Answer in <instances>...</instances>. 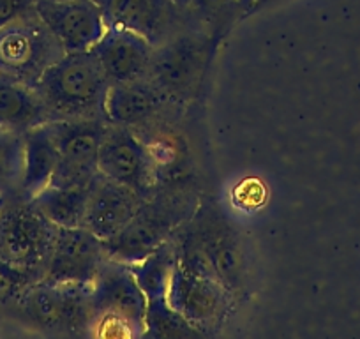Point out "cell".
<instances>
[{
  "mask_svg": "<svg viewBox=\"0 0 360 339\" xmlns=\"http://www.w3.org/2000/svg\"><path fill=\"white\" fill-rule=\"evenodd\" d=\"M184 110L173 105L150 78L112 85L106 99V117L112 124L145 134L162 126H173Z\"/></svg>",
  "mask_w": 360,
  "mask_h": 339,
  "instance_id": "11",
  "label": "cell"
},
{
  "mask_svg": "<svg viewBox=\"0 0 360 339\" xmlns=\"http://www.w3.org/2000/svg\"><path fill=\"white\" fill-rule=\"evenodd\" d=\"M106 27H119L140 34L154 46H161L179 32L193 27L176 0H96Z\"/></svg>",
  "mask_w": 360,
  "mask_h": 339,
  "instance_id": "12",
  "label": "cell"
},
{
  "mask_svg": "<svg viewBox=\"0 0 360 339\" xmlns=\"http://www.w3.org/2000/svg\"><path fill=\"white\" fill-rule=\"evenodd\" d=\"M57 231L32 200L15 196L0 212V260L43 276Z\"/></svg>",
  "mask_w": 360,
  "mask_h": 339,
  "instance_id": "7",
  "label": "cell"
},
{
  "mask_svg": "<svg viewBox=\"0 0 360 339\" xmlns=\"http://www.w3.org/2000/svg\"><path fill=\"white\" fill-rule=\"evenodd\" d=\"M105 260L103 241L86 228H58L43 279L68 285H92Z\"/></svg>",
  "mask_w": 360,
  "mask_h": 339,
  "instance_id": "15",
  "label": "cell"
},
{
  "mask_svg": "<svg viewBox=\"0 0 360 339\" xmlns=\"http://www.w3.org/2000/svg\"><path fill=\"white\" fill-rule=\"evenodd\" d=\"M64 48L34 15L0 29V75L36 87L41 76L64 55Z\"/></svg>",
  "mask_w": 360,
  "mask_h": 339,
  "instance_id": "8",
  "label": "cell"
},
{
  "mask_svg": "<svg viewBox=\"0 0 360 339\" xmlns=\"http://www.w3.org/2000/svg\"><path fill=\"white\" fill-rule=\"evenodd\" d=\"M173 262H175V244H173L172 237L166 244L159 245L155 251L147 255L143 260L129 265L147 300L166 297Z\"/></svg>",
  "mask_w": 360,
  "mask_h": 339,
  "instance_id": "21",
  "label": "cell"
},
{
  "mask_svg": "<svg viewBox=\"0 0 360 339\" xmlns=\"http://www.w3.org/2000/svg\"><path fill=\"white\" fill-rule=\"evenodd\" d=\"M58 165V151L50 122L23 134V168L18 196L32 200L53 179Z\"/></svg>",
  "mask_w": 360,
  "mask_h": 339,
  "instance_id": "18",
  "label": "cell"
},
{
  "mask_svg": "<svg viewBox=\"0 0 360 339\" xmlns=\"http://www.w3.org/2000/svg\"><path fill=\"white\" fill-rule=\"evenodd\" d=\"M36 15V0H0V29Z\"/></svg>",
  "mask_w": 360,
  "mask_h": 339,
  "instance_id": "26",
  "label": "cell"
},
{
  "mask_svg": "<svg viewBox=\"0 0 360 339\" xmlns=\"http://www.w3.org/2000/svg\"><path fill=\"white\" fill-rule=\"evenodd\" d=\"M184 9L189 23L223 37L224 29L233 23L237 0H176Z\"/></svg>",
  "mask_w": 360,
  "mask_h": 339,
  "instance_id": "23",
  "label": "cell"
},
{
  "mask_svg": "<svg viewBox=\"0 0 360 339\" xmlns=\"http://www.w3.org/2000/svg\"><path fill=\"white\" fill-rule=\"evenodd\" d=\"M41 279L39 272L0 260V314L6 316L25 290Z\"/></svg>",
  "mask_w": 360,
  "mask_h": 339,
  "instance_id": "24",
  "label": "cell"
},
{
  "mask_svg": "<svg viewBox=\"0 0 360 339\" xmlns=\"http://www.w3.org/2000/svg\"><path fill=\"white\" fill-rule=\"evenodd\" d=\"M110 82L92 50L64 53L36 83L51 122L106 119Z\"/></svg>",
  "mask_w": 360,
  "mask_h": 339,
  "instance_id": "2",
  "label": "cell"
},
{
  "mask_svg": "<svg viewBox=\"0 0 360 339\" xmlns=\"http://www.w3.org/2000/svg\"><path fill=\"white\" fill-rule=\"evenodd\" d=\"M279 2L283 0H237L233 8V23L251 18L272 6H278Z\"/></svg>",
  "mask_w": 360,
  "mask_h": 339,
  "instance_id": "27",
  "label": "cell"
},
{
  "mask_svg": "<svg viewBox=\"0 0 360 339\" xmlns=\"http://www.w3.org/2000/svg\"><path fill=\"white\" fill-rule=\"evenodd\" d=\"M23 168V134L0 127V184L18 195Z\"/></svg>",
  "mask_w": 360,
  "mask_h": 339,
  "instance_id": "25",
  "label": "cell"
},
{
  "mask_svg": "<svg viewBox=\"0 0 360 339\" xmlns=\"http://www.w3.org/2000/svg\"><path fill=\"white\" fill-rule=\"evenodd\" d=\"M99 174L143 198H150L159 188L158 162L147 141L131 127L112 122L99 148Z\"/></svg>",
  "mask_w": 360,
  "mask_h": 339,
  "instance_id": "10",
  "label": "cell"
},
{
  "mask_svg": "<svg viewBox=\"0 0 360 339\" xmlns=\"http://www.w3.org/2000/svg\"><path fill=\"white\" fill-rule=\"evenodd\" d=\"M221 36L200 27H188L161 46H155L148 78L186 112L196 98Z\"/></svg>",
  "mask_w": 360,
  "mask_h": 339,
  "instance_id": "6",
  "label": "cell"
},
{
  "mask_svg": "<svg viewBox=\"0 0 360 339\" xmlns=\"http://www.w3.org/2000/svg\"><path fill=\"white\" fill-rule=\"evenodd\" d=\"M200 203L202 193L191 181L165 182L115 237L103 242L106 258L127 265L143 260L195 216Z\"/></svg>",
  "mask_w": 360,
  "mask_h": 339,
  "instance_id": "1",
  "label": "cell"
},
{
  "mask_svg": "<svg viewBox=\"0 0 360 339\" xmlns=\"http://www.w3.org/2000/svg\"><path fill=\"white\" fill-rule=\"evenodd\" d=\"M58 165L50 184L86 188L99 175V148L110 127L106 119H71L50 122Z\"/></svg>",
  "mask_w": 360,
  "mask_h": 339,
  "instance_id": "9",
  "label": "cell"
},
{
  "mask_svg": "<svg viewBox=\"0 0 360 339\" xmlns=\"http://www.w3.org/2000/svg\"><path fill=\"white\" fill-rule=\"evenodd\" d=\"M203 335L202 331L186 320L176 309L169 306L168 299L147 300L145 313V338H195Z\"/></svg>",
  "mask_w": 360,
  "mask_h": 339,
  "instance_id": "22",
  "label": "cell"
},
{
  "mask_svg": "<svg viewBox=\"0 0 360 339\" xmlns=\"http://www.w3.org/2000/svg\"><path fill=\"white\" fill-rule=\"evenodd\" d=\"M48 122H51L50 113L36 87L0 75V127L25 134Z\"/></svg>",
  "mask_w": 360,
  "mask_h": 339,
  "instance_id": "19",
  "label": "cell"
},
{
  "mask_svg": "<svg viewBox=\"0 0 360 339\" xmlns=\"http://www.w3.org/2000/svg\"><path fill=\"white\" fill-rule=\"evenodd\" d=\"M145 200L127 186L99 174L90 184L83 228L103 242L108 241L136 216Z\"/></svg>",
  "mask_w": 360,
  "mask_h": 339,
  "instance_id": "16",
  "label": "cell"
},
{
  "mask_svg": "<svg viewBox=\"0 0 360 339\" xmlns=\"http://www.w3.org/2000/svg\"><path fill=\"white\" fill-rule=\"evenodd\" d=\"M36 15L65 53L92 50L106 32L105 16L96 0H36Z\"/></svg>",
  "mask_w": 360,
  "mask_h": 339,
  "instance_id": "14",
  "label": "cell"
},
{
  "mask_svg": "<svg viewBox=\"0 0 360 339\" xmlns=\"http://www.w3.org/2000/svg\"><path fill=\"white\" fill-rule=\"evenodd\" d=\"M173 244L175 262L166 299L173 309L191 321L203 335H212L223 327L233 309V297L217 281L193 245L180 237L179 231L173 235Z\"/></svg>",
  "mask_w": 360,
  "mask_h": 339,
  "instance_id": "3",
  "label": "cell"
},
{
  "mask_svg": "<svg viewBox=\"0 0 360 339\" xmlns=\"http://www.w3.org/2000/svg\"><path fill=\"white\" fill-rule=\"evenodd\" d=\"M179 235L193 245L235 302L244 297L249 274L244 242L219 205L202 198L195 216L180 228Z\"/></svg>",
  "mask_w": 360,
  "mask_h": 339,
  "instance_id": "5",
  "label": "cell"
},
{
  "mask_svg": "<svg viewBox=\"0 0 360 339\" xmlns=\"http://www.w3.org/2000/svg\"><path fill=\"white\" fill-rule=\"evenodd\" d=\"M96 316L126 324L136 338H145L147 297L127 264L106 258L92 281Z\"/></svg>",
  "mask_w": 360,
  "mask_h": 339,
  "instance_id": "13",
  "label": "cell"
},
{
  "mask_svg": "<svg viewBox=\"0 0 360 339\" xmlns=\"http://www.w3.org/2000/svg\"><path fill=\"white\" fill-rule=\"evenodd\" d=\"M15 196H18L15 191H11L9 188L0 184V212H2V209L6 207V203H8L11 198H15Z\"/></svg>",
  "mask_w": 360,
  "mask_h": 339,
  "instance_id": "28",
  "label": "cell"
},
{
  "mask_svg": "<svg viewBox=\"0 0 360 339\" xmlns=\"http://www.w3.org/2000/svg\"><path fill=\"white\" fill-rule=\"evenodd\" d=\"M89 189L75 186L48 184L37 193L32 203L58 228H79L85 219Z\"/></svg>",
  "mask_w": 360,
  "mask_h": 339,
  "instance_id": "20",
  "label": "cell"
},
{
  "mask_svg": "<svg viewBox=\"0 0 360 339\" xmlns=\"http://www.w3.org/2000/svg\"><path fill=\"white\" fill-rule=\"evenodd\" d=\"M110 85L148 78L155 46L140 34L119 27H106V32L92 48Z\"/></svg>",
  "mask_w": 360,
  "mask_h": 339,
  "instance_id": "17",
  "label": "cell"
},
{
  "mask_svg": "<svg viewBox=\"0 0 360 339\" xmlns=\"http://www.w3.org/2000/svg\"><path fill=\"white\" fill-rule=\"evenodd\" d=\"M6 316L43 334L90 335L96 318L92 285L41 279L25 290Z\"/></svg>",
  "mask_w": 360,
  "mask_h": 339,
  "instance_id": "4",
  "label": "cell"
}]
</instances>
